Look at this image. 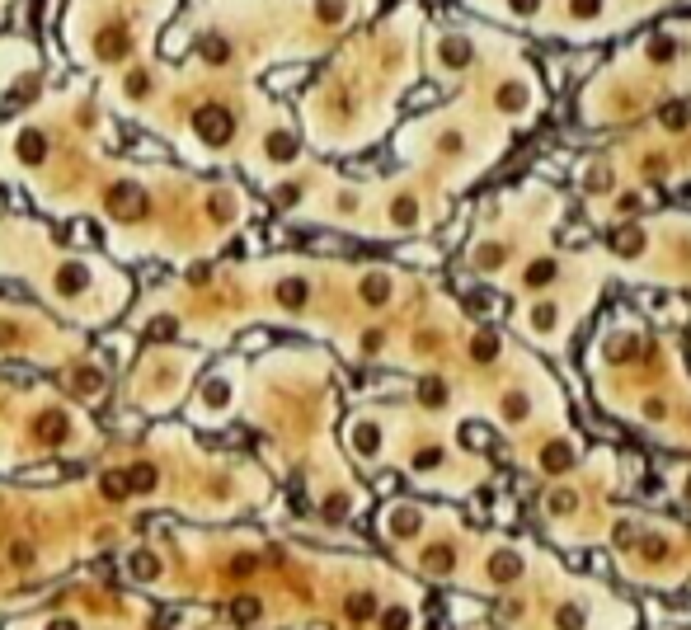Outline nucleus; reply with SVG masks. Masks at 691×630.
<instances>
[{"label": "nucleus", "instance_id": "nucleus-1", "mask_svg": "<svg viewBox=\"0 0 691 630\" xmlns=\"http://www.w3.org/2000/svg\"><path fill=\"white\" fill-rule=\"evenodd\" d=\"M193 123H198V132H203L212 146H221V141L231 136V113H226V108H216V104L198 108V118H193Z\"/></svg>", "mask_w": 691, "mask_h": 630}, {"label": "nucleus", "instance_id": "nucleus-2", "mask_svg": "<svg viewBox=\"0 0 691 630\" xmlns=\"http://www.w3.org/2000/svg\"><path fill=\"white\" fill-rule=\"evenodd\" d=\"M471 57H475V52H471V43H466V38H456V33L437 43V61H442L447 71H461V66H471Z\"/></svg>", "mask_w": 691, "mask_h": 630}, {"label": "nucleus", "instance_id": "nucleus-3", "mask_svg": "<svg viewBox=\"0 0 691 630\" xmlns=\"http://www.w3.org/2000/svg\"><path fill=\"white\" fill-rule=\"evenodd\" d=\"M353 447H358L362 456H376L381 438H376V428H372V423H358V428H353Z\"/></svg>", "mask_w": 691, "mask_h": 630}, {"label": "nucleus", "instance_id": "nucleus-4", "mask_svg": "<svg viewBox=\"0 0 691 630\" xmlns=\"http://www.w3.org/2000/svg\"><path fill=\"white\" fill-rule=\"evenodd\" d=\"M362 296H367V301H386V296H391V278H386V273H367Z\"/></svg>", "mask_w": 691, "mask_h": 630}, {"label": "nucleus", "instance_id": "nucleus-5", "mask_svg": "<svg viewBox=\"0 0 691 630\" xmlns=\"http://www.w3.org/2000/svg\"><path fill=\"white\" fill-rule=\"evenodd\" d=\"M550 278H555V259H536L527 268V287H546Z\"/></svg>", "mask_w": 691, "mask_h": 630}, {"label": "nucleus", "instance_id": "nucleus-6", "mask_svg": "<svg viewBox=\"0 0 691 630\" xmlns=\"http://www.w3.org/2000/svg\"><path fill=\"white\" fill-rule=\"evenodd\" d=\"M555 306H536V311H532V329H536V334H541V339H546V334H550V329H555V325H559V320H555Z\"/></svg>", "mask_w": 691, "mask_h": 630}, {"label": "nucleus", "instance_id": "nucleus-7", "mask_svg": "<svg viewBox=\"0 0 691 630\" xmlns=\"http://www.w3.org/2000/svg\"><path fill=\"white\" fill-rule=\"evenodd\" d=\"M132 574L136 578H156L160 574V560H156V555H146V551H136L132 555Z\"/></svg>", "mask_w": 691, "mask_h": 630}, {"label": "nucleus", "instance_id": "nucleus-8", "mask_svg": "<svg viewBox=\"0 0 691 630\" xmlns=\"http://www.w3.org/2000/svg\"><path fill=\"white\" fill-rule=\"evenodd\" d=\"M391 216H395L400 226H414V221H419V207H414V198H400L395 207H391Z\"/></svg>", "mask_w": 691, "mask_h": 630}, {"label": "nucleus", "instance_id": "nucleus-9", "mask_svg": "<svg viewBox=\"0 0 691 630\" xmlns=\"http://www.w3.org/2000/svg\"><path fill=\"white\" fill-rule=\"evenodd\" d=\"M499 108H508V113H517V108H527V94H522L517 85H508L504 94H499Z\"/></svg>", "mask_w": 691, "mask_h": 630}, {"label": "nucleus", "instance_id": "nucleus-10", "mask_svg": "<svg viewBox=\"0 0 691 630\" xmlns=\"http://www.w3.org/2000/svg\"><path fill=\"white\" fill-rule=\"evenodd\" d=\"M231 616H236V621H254V616H259V602H254V598H236V602H231Z\"/></svg>", "mask_w": 691, "mask_h": 630}, {"label": "nucleus", "instance_id": "nucleus-11", "mask_svg": "<svg viewBox=\"0 0 691 630\" xmlns=\"http://www.w3.org/2000/svg\"><path fill=\"white\" fill-rule=\"evenodd\" d=\"M151 485H156V471H151V466H136V471L127 475V489H151Z\"/></svg>", "mask_w": 691, "mask_h": 630}, {"label": "nucleus", "instance_id": "nucleus-12", "mask_svg": "<svg viewBox=\"0 0 691 630\" xmlns=\"http://www.w3.org/2000/svg\"><path fill=\"white\" fill-rule=\"evenodd\" d=\"M320 19H324V24H339V19H344V0H320Z\"/></svg>", "mask_w": 691, "mask_h": 630}, {"label": "nucleus", "instance_id": "nucleus-13", "mask_svg": "<svg viewBox=\"0 0 691 630\" xmlns=\"http://www.w3.org/2000/svg\"><path fill=\"white\" fill-rule=\"evenodd\" d=\"M278 296H282L287 306H301V301H306V283H282V292H278Z\"/></svg>", "mask_w": 691, "mask_h": 630}, {"label": "nucleus", "instance_id": "nucleus-14", "mask_svg": "<svg viewBox=\"0 0 691 630\" xmlns=\"http://www.w3.org/2000/svg\"><path fill=\"white\" fill-rule=\"evenodd\" d=\"M649 57H654V61H672V38H654V43H649Z\"/></svg>", "mask_w": 691, "mask_h": 630}, {"label": "nucleus", "instance_id": "nucleus-15", "mask_svg": "<svg viewBox=\"0 0 691 630\" xmlns=\"http://www.w3.org/2000/svg\"><path fill=\"white\" fill-rule=\"evenodd\" d=\"M616 245H621L626 254H639V245H644V236H639V231H621V236H616Z\"/></svg>", "mask_w": 691, "mask_h": 630}, {"label": "nucleus", "instance_id": "nucleus-16", "mask_svg": "<svg viewBox=\"0 0 691 630\" xmlns=\"http://www.w3.org/2000/svg\"><path fill=\"white\" fill-rule=\"evenodd\" d=\"M104 494H108V499H123V494H127V480H123V475H108V480H104Z\"/></svg>", "mask_w": 691, "mask_h": 630}, {"label": "nucleus", "instance_id": "nucleus-17", "mask_svg": "<svg viewBox=\"0 0 691 630\" xmlns=\"http://www.w3.org/2000/svg\"><path fill=\"white\" fill-rule=\"evenodd\" d=\"M391 527H395V531H409V527H414V508H395Z\"/></svg>", "mask_w": 691, "mask_h": 630}, {"label": "nucleus", "instance_id": "nucleus-18", "mask_svg": "<svg viewBox=\"0 0 691 630\" xmlns=\"http://www.w3.org/2000/svg\"><path fill=\"white\" fill-rule=\"evenodd\" d=\"M424 400H428V405H442V400H447L442 381H428V386H424Z\"/></svg>", "mask_w": 691, "mask_h": 630}, {"label": "nucleus", "instance_id": "nucleus-19", "mask_svg": "<svg viewBox=\"0 0 691 630\" xmlns=\"http://www.w3.org/2000/svg\"><path fill=\"white\" fill-rule=\"evenodd\" d=\"M475 259H479V263H484V268H494V263H499V259H504V250H499V245H489V250H479V254H475Z\"/></svg>", "mask_w": 691, "mask_h": 630}, {"label": "nucleus", "instance_id": "nucleus-20", "mask_svg": "<svg viewBox=\"0 0 691 630\" xmlns=\"http://www.w3.org/2000/svg\"><path fill=\"white\" fill-rule=\"evenodd\" d=\"M409 626V611H386V630H404Z\"/></svg>", "mask_w": 691, "mask_h": 630}, {"label": "nucleus", "instance_id": "nucleus-21", "mask_svg": "<svg viewBox=\"0 0 691 630\" xmlns=\"http://www.w3.org/2000/svg\"><path fill=\"white\" fill-rule=\"evenodd\" d=\"M663 123H672V128H682V123H687V108H677V104H672V108H663Z\"/></svg>", "mask_w": 691, "mask_h": 630}, {"label": "nucleus", "instance_id": "nucleus-22", "mask_svg": "<svg viewBox=\"0 0 691 630\" xmlns=\"http://www.w3.org/2000/svg\"><path fill=\"white\" fill-rule=\"evenodd\" d=\"M602 10V0H574V14H597Z\"/></svg>", "mask_w": 691, "mask_h": 630}, {"label": "nucleus", "instance_id": "nucleus-23", "mask_svg": "<svg viewBox=\"0 0 691 630\" xmlns=\"http://www.w3.org/2000/svg\"><path fill=\"white\" fill-rule=\"evenodd\" d=\"M28 560H33V546H24V541H19V546H14V565H28Z\"/></svg>", "mask_w": 691, "mask_h": 630}, {"label": "nucleus", "instance_id": "nucleus-24", "mask_svg": "<svg viewBox=\"0 0 691 630\" xmlns=\"http://www.w3.org/2000/svg\"><path fill=\"white\" fill-rule=\"evenodd\" d=\"M536 5H541V0H513V10H517V14H536Z\"/></svg>", "mask_w": 691, "mask_h": 630}, {"label": "nucleus", "instance_id": "nucleus-25", "mask_svg": "<svg viewBox=\"0 0 691 630\" xmlns=\"http://www.w3.org/2000/svg\"><path fill=\"white\" fill-rule=\"evenodd\" d=\"M372 611V598H353V616H367Z\"/></svg>", "mask_w": 691, "mask_h": 630}, {"label": "nucleus", "instance_id": "nucleus-26", "mask_svg": "<svg viewBox=\"0 0 691 630\" xmlns=\"http://www.w3.org/2000/svg\"><path fill=\"white\" fill-rule=\"evenodd\" d=\"M48 630H80V626H76V621H52Z\"/></svg>", "mask_w": 691, "mask_h": 630}]
</instances>
